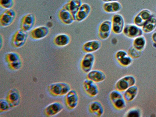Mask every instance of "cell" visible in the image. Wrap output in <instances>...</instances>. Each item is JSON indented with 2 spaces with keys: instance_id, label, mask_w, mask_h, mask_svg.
I'll return each instance as SVG.
<instances>
[{
  "instance_id": "obj_24",
  "label": "cell",
  "mask_w": 156,
  "mask_h": 117,
  "mask_svg": "<svg viewBox=\"0 0 156 117\" xmlns=\"http://www.w3.org/2000/svg\"><path fill=\"white\" fill-rule=\"evenodd\" d=\"M83 4L82 0H69L62 6L69 10L75 18V15Z\"/></svg>"
},
{
  "instance_id": "obj_33",
  "label": "cell",
  "mask_w": 156,
  "mask_h": 117,
  "mask_svg": "<svg viewBox=\"0 0 156 117\" xmlns=\"http://www.w3.org/2000/svg\"><path fill=\"white\" fill-rule=\"evenodd\" d=\"M11 108L9 102L6 99H1L0 100V112H7Z\"/></svg>"
},
{
  "instance_id": "obj_15",
  "label": "cell",
  "mask_w": 156,
  "mask_h": 117,
  "mask_svg": "<svg viewBox=\"0 0 156 117\" xmlns=\"http://www.w3.org/2000/svg\"><path fill=\"white\" fill-rule=\"evenodd\" d=\"M85 92L90 97H95L98 95L99 89L97 83L88 79H86L83 83Z\"/></svg>"
},
{
  "instance_id": "obj_38",
  "label": "cell",
  "mask_w": 156,
  "mask_h": 117,
  "mask_svg": "<svg viewBox=\"0 0 156 117\" xmlns=\"http://www.w3.org/2000/svg\"><path fill=\"white\" fill-rule=\"evenodd\" d=\"M151 40L153 43H156V31L154 32L152 34Z\"/></svg>"
},
{
  "instance_id": "obj_2",
  "label": "cell",
  "mask_w": 156,
  "mask_h": 117,
  "mask_svg": "<svg viewBox=\"0 0 156 117\" xmlns=\"http://www.w3.org/2000/svg\"><path fill=\"white\" fill-rule=\"evenodd\" d=\"M5 61L8 68L12 71H19L23 66V59L20 54L15 51H11L5 55Z\"/></svg>"
},
{
  "instance_id": "obj_25",
  "label": "cell",
  "mask_w": 156,
  "mask_h": 117,
  "mask_svg": "<svg viewBox=\"0 0 156 117\" xmlns=\"http://www.w3.org/2000/svg\"><path fill=\"white\" fill-rule=\"evenodd\" d=\"M143 33L150 34L154 32L156 29V17L153 14L150 19L146 21L142 27Z\"/></svg>"
},
{
  "instance_id": "obj_29",
  "label": "cell",
  "mask_w": 156,
  "mask_h": 117,
  "mask_svg": "<svg viewBox=\"0 0 156 117\" xmlns=\"http://www.w3.org/2000/svg\"><path fill=\"white\" fill-rule=\"evenodd\" d=\"M127 52L128 55L131 57L133 59H137L140 58L143 54V51L136 50L132 45L129 48Z\"/></svg>"
},
{
  "instance_id": "obj_16",
  "label": "cell",
  "mask_w": 156,
  "mask_h": 117,
  "mask_svg": "<svg viewBox=\"0 0 156 117\" xmlns=\"http://www.w3.org/2000/svg\"><path fill=\"white\" fill-rule=\"evenodd\" d=\"M91 6L87 3L82 4L75 16V21L81 22L87 19L91 12Z\"/></svg>"
},
{
  "instance_id": "obj_9",
  "label": "cell",
  "mask_w": 156,
  "mask_h": 117,
  "mask_svg": "<svg viewBox=\"0 0 156 117\" xmlns=\"http://www.w3.org/2000/svg\"><path fill=\"white\" fill-rule=\"evenodd\" d=\"M95 59L94 54L86 53L80 62V67L83 72L87 73L92 70L95 64Z\"/></svg>"
},
{
  "instance_id": "obj_26",
  "label": "cell",
  "mask_w": 156,
  "mask_h": 117,
  "mask_svg": "<svg viewBox=\"0 0 156 117\" xmlns=\"http://www.w3.org/2000/svg\"><path fill=\"white\" fill-rule=\"evenodd\" d=\"M147 41L144 35L139 36L133 39L132 42V46L136 50L143 51L146 48Z\"/></svg>"
},
{
  "instance_id": "obj_28",
  "label": "cell",
  "mask_w": 156,
  "mask_h": 117,
  "mask_svg": "<svg viewBox=\"0 0 156 117\" xmlns=\"http://www.w3.org/2000/svg\"><path fill=\"white\" fill-rule=\"evenodd\" d=\"M112 104L115 109L118 110L124 109L126 106V101L123 97L115 100Z\"/></svg>"
},
{
  "instance_id": "obj_11",
  "label": "cell",
  "mask_w": 156,
  "mask_h": 117,
  "mask_svg": "<svg viewBox=\"0 0 156 117\" xmlns=\"http://www.w3.org/2000/svg\"><path fill=\"white\" fill-rule=\"evenodd\" d=\"M5 99L9 102L11 108H13L20 104L22 96L19 90L16 88H13L8 91Z\"/></svg>"
},
{
  "instance_id": "obj_12",
  "label": "cell",
  "mask_w": 156,
  "mask_h": 117,
  "mask_svg": "<svg viewBox=\"0 0 156 117\" xmlns=\"http://www.w3.org/2000/svg\"><path fill=\"white\" fill-rule=\"evenodd\" d=\"M50 33L49 28L47 26H42L32 29L29 34L33 40H39L48 37Z\"/></svg>"
},
{
  "instance_id": "obj_18",
  "label": "cell",
  "mask_w": 156,
  "mask_h": 117,
  "mask_svg": "<svg viewBox=\"0 0 156 117\" xmlns=\"http://www.w3.org/2000/svg\"><path fill=\"white\" fill-rule=\"evenodd\" d=\"M102 43L100 40H94L86 42L83 44L82 50L86 53H94L101 48Z\"/></svg>"
},
{
  "instance_id": "obj_31",
  "label": "cell",
  "mask_w": 156,
  "mask_h": 117,
  "mask_svg": "<svg viewBox=\"0 0 156 117\" xmlns=\"http://www.w3.org/2000/svg\"><path fill=\"white\" fill-rule=\"evenodd\" d=\"M118 61L121 66L125 67H127L130 66L133 63V59L128 55Z\"/></svg>"
},
{
  "instance_id": "obj_37",
  "label": "cell",
  "mask_w": 156,
  "mask_h": 117,
  "mask_svg": "<svg viewBox=\"0 0 156 117\" xmlns=\"http://www.w3.org/2000/svg\"><path fill=\"white\" fill-rule=\"evenodd\" d=\"M1 39H0V40H1V41H0V50L1 51L2 50L3 47L4 45V38L3 37L2 35V34H1Z\"/></svg>"
},
{
  "instance_id": "obj_19",
  "label": "cell",
  "mask_w": 156,
  "mask_h": 117,
  "mask_svg": "<svg viewBox=\"0 0 156 117\" xmlns=\"http://www.w3.org/2000/svg\"><path fill=\"white\" fill-rule=\"evenodd\" d=\"M102 9L106 13L108 14L118 13L122 8V4L119 1L104 3L102 5Z\"/></svg>"
},
{
  "instance_id": "obj_20",
  "label": "cell",
  "mask_w": 156,
  "mask_h": 117,
  "mask_svg": "<svg viewBox=\"0 0 156 117\" xmlns=\"http://www.w3.org/2000/svg\"><path fill=\"white\" fill-rule=\"evenodd\" d=\"M90 113L97 117L102 116L104 113V108L102 103L98 100L92 101L89 105Z\"/></svg>"
},
{
  "instance_id": "obj_17",
  "label": "cell",
  "mask_w": 156,
  "mask_h": 117,
  "mask_svg": "<svg viewBox=\"0 0 156 117\" xmlns=\"http://www.w3.org/2000/svg\"><path fill=\"white\" fill-rule=\"evenodd\" d=\"M58 16L60 21L65 25H70L75 21L73 14L69 10L63 6L59 10Z\"/></svg>"
},
{
  "instance_id": "obj_6",
  "label": "cell",
  "mask_w": 156,
  "mask_h": 117,
  "mask_svg": "<svg viewBox=\"0 0 156 117\" xmlns=\"http://www.w3.org/2000/svg\"><path fill=\"white\" fill-rule=\"evenodd\" d=\"M16 12L12 9H5L0 16V25L2 27H9L13 24L16 17Z\"/></svg>"
},
{
  "instance_id": "obj_13",
  "label": "cell",
  "mask_w": 156,
  "mask_h": 117,
  "mask_svg": "<svg viewBox=\"0 0 156 117\" xmlns=\"http://www.w3.org/2000/svg\"><path fill=\"white\" fill-rule=\"evenodd\" d=\"M79 95L77 92L74 90H71L65 95V104L69 110H73L77 107L79 103Z\"/></svg>"
},
{
  "instance_id": "obj_40",
  "label": "cell",
  "mask_w": 156,
  "mask_h": 117,
  "mask_svg": "<svg viewBox=\"0 0 156 117\" xmlns=\"http://www.w3.org/2000/svg\"><path fill=\"white\" fill-rule=\"evenodd\" d=\"M153 46L154 47V48H156V43H153Z\"/></svg>"
},
{
  "instance_id": "obj_21",
  "label": "cell",
  "mask_w": 156,
  "mask_h": 117,
  "mask_svg": "<svg viewBox=\"0 0 156 117\" xmlns=\"http://www.w3.org/2000/svg\"><path fill=\"white\" fill-rule=\"evenodd\" d=\"M87 79L96 83H102L106 79L105 72L99 69H92L87 73Z\"/></svg>"
},
{
  "instance_id": "obj_30",
  "label": "cell",
  "mask_w": 156,
  "mask_h": 117,
  "mask_svg": "<svg viewBox=\"0 0 156 117\" xmlns=\"http://www.w3.org/2000/svg\"><path fill=\"white\" fill-rule=\"evenodd\" d=\"M137 14L140 16V17L145 23L146 21L150 19L154 14H153L152 12L150 10L144 9L140 10L137 13Z\"/></svg>"
},
{
  "instance_id": "obj_5",
  "label": "cell",
  "mask_w": 156,
  "mask_h": 117,
  "mask_svg": "<svg viewBox=\"0 0 156 117\" xmlns=\"http://www.w3.org/2000/svg\"><path fill=\"white\" fill-rule=\"evenodd\" d=\"M111 21L112 33L116 35L122 34L126 25L123 16L120 14H115L111 18Z\"/></svg>"
},
{
  "instance_id": "obj_1",
  "label": "cell",
  "mask_w": 156,
  "mask_h": 117,
  "mask_svg": "<svg viewBox=\"0 0 156 117\" xmlns=\"http://www.w3.org/2000/svg\"><path fill=\"white\" fill-rule=\"evenodd\" d=\"M72 90L70 84L66 82L51 83L48 87V92L55 97L65 96Z\"/></svg>"
},
{
  "instance_id": "obj_10",
  "label": "cell",
  "mask_w": 156,
  "mask_h": 117,
  "mask_svg": "<svg viewBox=\"0 0 156 117\" xmlns=\"http://www.w3.org/2000/svg\"><path fill=\"white\" fill-rule=\"evenodd\" d=\"M36 22L35 16L32 13H28L23 15L21 19L20 27L22 30L28 32L33 29Z\"/></svg>"
},
{
  "instance_id": "obj_27",
  "label": "cell",
  "mask_w": 156,
  "mask_h": 117,
  "mask_svg": "<svg viewBox=\"0 0 156 117\" xmlns=\"http://www.w3.org/2000/svg\"><path fill=\"white\" fill-rule=\"evenodd\" d=\"M143 112L141 108L138 107H133L126 111L124 115L126 117H141Z\"/></svg>"
},
{
  "instance_id": "obj_3",
  "label": "cell",
  "mask_w": 156,
  "mask_h": 117,
  "mask_svg": "<svg viewBox=\"0 0 156 117\" xmlns=\"http://www.w3.org/2000/svg\"><path fill=\"white\" fill-rule=\"evenodd\" d=\"M28 38L27 32L21 29L16 30L12 35L11 44L15 48H20L26 44Z\"/></svg>"
},
{
  "instance_id": "obj_22",
  "label": "cell",
  "mask_w": 156,
  "mask_h": 117,
  "mask_svg": "<svg viewBox=\"0 0 156 117\" xmlns=\"http://www.w3.org/2000/svg\"><path fill=\"white\" fill-rule=\"evenodd\" d=\"M71 37L69 35L66 33L58 34L54 39V44L57 47H63L66 46L70 44Z\"/></svg>"
},
{
  "instance_id": "obj_23",
  "label": "cell",
  "mask_w": 156,
  "mask_h": 117,
  "mask_svg": "<svg viewBox=\"0 0 156 117\" xmlns=\"http://www.w3.org/2000/svg\"><path fill=\"white\" fill-rule=\"evenodd\" d=\"M139 93V88L136 85L131 86L124 92V98L126 102H130L136 98Z\"/></svg>"
},
{
  "instance_id": "obj_7",
  "label": "cell",
  "mask_w": 156,
  "mask_h": 117,
  "mask_svg": "<svg viewBox=\"0 0 156 117\" xmlns=\"http://www.w3.org/2000/svg\"><path fill=\"white\" fill-rule=\"evenodd\" d=\"M122 34L127 38L133 40L136 37L143 35L144 33L142 28L134 23H127L125 25Z\"/></svg>"
},
{
  "instance_id": "obj_14",
  "label": "cell",
  "mask_w": 156,
  "mask_h": 117,
  "mask_svg": "<svg viewBox=\"0 0 156 117\" xmlns=\"http://www.w3.org/2000/svg\"><path fill=\"white\" fill-rule=\"evenodd\" d=\"M64 109L63 104L61 101H56L47 105L44 108V115L47 117H53L58 115Z\"/></svg>"
},
{
  "instance_id": "obj_35",
  "label": "cell",
  "mask_w": 156,
  "mask_h": 117,
  "mask_svg": "<svg viewBox=\"0 0 156 117\" xmlns=\"http://www.w3.org/2000/svg\"><path fill=\"white\" fill-rule=\"evenodd\" d=\"M133 22L134 24L141 28L143 27L145 23L144 21L137 14L133 18Z\"/></svg>"
},
{
  "instance_id": "obj_34",
  "label": "cell",
  "mask_w": 156,
  "mask_h": 117,
  "mask_svg": "<svg viewBox=\"0 0 156 117\" xmlns=\"http://www.w3.org/2000/svg\"><path fill=\"white\" fill-rule=\"evenodd\" d=\"M110 99L112 103L118 99L123 97L122 92L116 90H112L110 93Z\"/></svg>"
},
{
  "instance_id": "obj_36",
  "label": "cell",
  "mask_w": 156,
  "mask_h": 117,
  "mask_svg": "<svg viewBox=\"0 0 156 117\" xmlns=\"http://www.w3.org/2000/svg\"><path fill=\"white\" fill-rule=\"evenodd\" d=\"M127 55H128V52L126 51L123 50H119L117 51L115 54V58L118 61Z\"/></svg>"
},
{
  "instance_id": "obj_32",
  "label": "cell",
  "mask_w": 156,
  "mask_h": 117,
  "mask_svg": "<svg viewBox=\"0 0 156 117\" xmlns=\"http://www.w3.org/2000/svg\"><path fill=\"white\" fill-rule=\"evenodd\" d=\"M15 5L14 0H0V5L4 9H12Z\"/></svg>"
},
{
  "instance_id": "obj_4",
  "label": "cell",
  "mask_w": 156,
  "mask_h": 117,
  "mask_svg": "<svg viewBox=\"0 0 156 117\" xmlns=\"http://www.w3.org/2000/svg\"><path fill=\"white\" fill-rule=\"evenodd\" d=\"M136 79L132 75H126L119 79L115 84V90L124 92L131 86L136 85Z\"/></svg>"
},
{
  "instance_id": "obj_8",
  "label": "cell",
  "mask_w": 156,
  "mask_h": 117,
  "mask_svg": "<svg viewBox=\"0 0 156 117\" xmlns=\"http://www.w3.org/2000/svg\"><path fill=\"white\" fill-rule=\"evenodd\" d=\"M98 36L102 40H106L109 38L112 32V22L110 20H105L99 25Z\"/></svg>"
},
{
  "instance_id": "obj_39",
  "label": "cell",
  "mask_w": 156,
  "mask_h": 117,
  "mask_svg": "<svg viewBox=\"0 0 156 117\" xmlns=\"http://www.w3.org/2000/svg\"><path fill=\"white\" fill-rule=\"evenodd\" d=\"M101 1L105 3L116 2V1H119V0H101Z\"/></svg>"
}]
</instances>
